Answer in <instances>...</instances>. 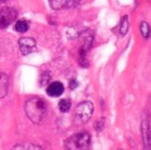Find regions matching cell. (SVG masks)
Instances as JSON below:
<instances>
[{
	"mask_svg": "<svg viewBox=\"0 0 151 150\" xmlns=\"http://www.w3.org/2000/svg\"><path fill=\"white\" fill-rule=\"evenodd\" d=\"M47 102L42 98L33 97L30 98L25 104L26 116L29 118L31 122L35 124H40L44 120L47 114Z\"/></svg>",
	"mask_w": 151,
	"mask_h": 150,
	"instance_id": "cell-1",
	"label": "cell"
},
{
	"mask_svg": "<svg viewBox=\"0 0 151 150\" xmlns=\"http://www.w3.org/2000/svg\"><path fill=\"white\" fill-rule=\"evenodd\" d=\"M90 136L87 131L69 137L64 143V150H89Z\"/></svg>",
	"mask_w": 151,
	"mask_h": 150,
	"instance_id": "cell-2",
	"label": "cell"
},
{
	"mask_svg": "<svg viewBox=\"0 0 151 150\" xmlns=\"http://www.w3.org/2000/svg\"><path fill=\"white\" fill-rule=\"evenodd\" d=\"M93 111H94V106L91 102L86 100V102H80L75 111V117L77 122L81 124L86 123L92 116Z\"/></svg>",
	"mask_w": 151,
	"mask_h": 150,
	"instance_id": "cell-3",
	"label": "cell"
},
{
	"mask_svg": "<svg viewBox=\"0 0 151 150\" xmlns=\"http://www.w3.org/2000/svg\"><path fill=\"white\" fill-rule=\"evenodd\" d=\"M18 13L13 7H2L0 9V28H6L17 19Z\"/></svg>",
	"mask_w": 151,
	"mask_h": 150,
	"instance_id": "cell-4",
	"label": "cell"
},
{
	"mask_svg": "<svg viewBox=\"0 0 151 150\" xmlns=\"http://www.w3.org/2000/svg\"><path fill=\"white\" fill-rule=\"evenodd\" d=\"M19 47L20 51L23 55H29L30 53L34 52L36 49V42L34 38L26 36L21 38L19 40Z\"/></svg>",
	"mask_w": 151,
	"mask_h": 150,
	"instance_id": "cell-5",
	"label": "cell"
},
{
	"mask_svg": "<svg viewBox=\"0 0 151 150\" xmlns=\"http://www.w3.org/2000/svg\"><path fill=\"white\" fill-rule=\"evenodd\" d=\"M63 91H64V86L59 81L50 82L47 87V94L52 97H58L63 93Z\"/></svg>",
	"mask_w": 151,
	"mask_h": 150,
	"instance_id": "cell-6",
	"label": "cell"
},
{
	"mask_svg": "<svg viewBox=\"0 0 151 150\" xmlns=\"http://www.w3.org/2000/svg\"><path fill=\"white\" fill-rule=\"evenodd\" d=\"M80 2V0H50V5L53 9L58 11L65 7H73Z\"/></svg>",
	"mask_w": 151,
	"mask_h": 150,
	"instance_id": "cell-7",
	"label": "cell"
},
{
	"mask_svg": "<svg viewBox=\"0 0 151 150\" xmlns=\"http://www.w3.org/2000/svg\"><path fill=\"white\" fill-rule=\"evenodd\" d=\"M9 87V77L4 73H0V98L4 97L7 94Z\"/></svg>",
	"mask_w": 151,
	"mask_h": 150,
	"instance_id": "cell-8",
	"label": "cell"
},
{
	"mask_svg": "<svg viewBox=\"0 0 151 150\" xmlns=\"http://www.w3.org/2000/svg\"><path fill=\"white\" fill-rule=\"evenodd\" d=\"M13 150H44L42 147L31 143H21L16 145Z\"/></svg>",
	"mask_w": 151,
	"mask_h": 150,
	"instance_id": "cell-9",
	"label": "cell"
},
{
	"mask_svg": "<svg viewBox=\"0 0 151 150\" xmlns=\"http://www.w3.org/2000/svg\"><path fill=\"white\" fill-rule=\"evenodd\" d=\"M16 31L20 32V33H24V32L28 31L29 29V22L25 21V20H20L16 23L15 25Z\"/></svg>",
	"mask_w": 151,
	"mask_h": 150,
	"instance_id": "cell-10",
	"label": "cell"
},
{
	"mask_svg": "<svg viewBox=\"0 0 151 150\" xmlns=\"http://www.w3.org/2000/svg\"><path fill=\"white\" fill-rule=\"evenodd\" d=\"M58 108L60 110V112L66 113L70 110L71 108V102L67 98H62V100H59L58 102Z\"/></svg>",
	"mask_w": 151,
	"mask_h": 150,
	"instance_id": "cell-11",
	"label": "cell"
},
{
	"mask_svg": "<svg viewBox=\"0 0 151 150\" xmlns=\"http://www.w3.org/2000/svg\"><path fill=\"white\" fill-rule=\"evenodd\" d=\"M140 31L141 34L144 38H148L149 34H150V28H149V25L147 22H142L140 24Z\"/></svg>",
	"mask_w": 151,
	"mask_h": 150,
	"instance_id": "cell-12",
	"label": "cell"
},
{
	"mask_svg": "<svg viewBox=\"0 0 151 150\" xmlns=\"http://www.w3.org/2000/svg\"><path fill=\"white\" fill-rule=\"evenodd\" d=\"M128 30V18L127 16H124L121 20V25H120V34L125 35Z\"/></svg>",
	"mask_w": 151,
	"mask_h": 150,
	"instance_id": "cell-13",
	"label": "cell"
},
{
	"mask_svg": "<svg viewBox=\"0 0 151 150\" xmlns=\"http://www.w3.org/2000/svg\"><path fill=\"white\" fill-rule=\"evenodd\" d=\"M48 83H50V75L48 73H44L40 76V85L44 86L47 85Z\"/></svg>",
	"mask_w": 151,
	"mask_h": 150,
	"instance_id": "cell-14",
	"label": "cell"
},
{
	"mask_svg": "<svg viewBox=\"0 0 151 150\" xmlns=\"http://www.w3.org/2000/svg\"><path fill=\"white\" fill-rule=\"evenodd\" d=\"M69 88L70 89H75L77 86H78V81H76V80H73V79H71L70 81H69Z\"/></svg>",
	"mask_w": 151,
	"mask_h": 150,
	"instance_id": "cell-15",
	"label": "cell"
},
{
	"mask_svg": "<svg viewBox=\"0 0 151 150\" xmlns=\"http://www.w3.org/2000/svg\"><path fill=\"white\" fill-rule=\"evenodd\" d=\"M1 1H5V0H1Z\"/></svg>",
	"mask_w": 151,
	"mask_h": 150,
	"instance_id": "cell-16",
	"label": "cell"
}]
</instances>
